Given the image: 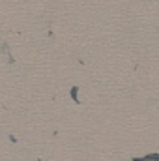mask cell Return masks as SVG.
I'll return each instance as SVG.
<instances>
[{
	"label": "cell",
	"mask_w": 159,
	"mask_h": 161,
	"mask_svg": "<svg viewBox=\"0 0 159 161\" xmlns=\"http://www.w3.org/2000/svg\"><path fill=\"white\" fill-rule=\"evenodd\" d=\"M69 94H71V99H73L75 103H79V96H77V94H79V86H73Z\"/></svg>",
	"instance_id": "6da1fadb"
},
{
	"label": "cell",
	"mask_w": 159,
	"mask_h": 161,
	"mask_svg": "<svg viewBox=\"0 0 159 161\" xmlns=\"http://www.w3.org/2000/svg\"><path fill=\"white\" fill-rule=\"evenodd\" d=\"M133 161H150L148 158H133Z\"/></svg>",
	"instance_id": "7a4b0ae2"
}]
</instances>
